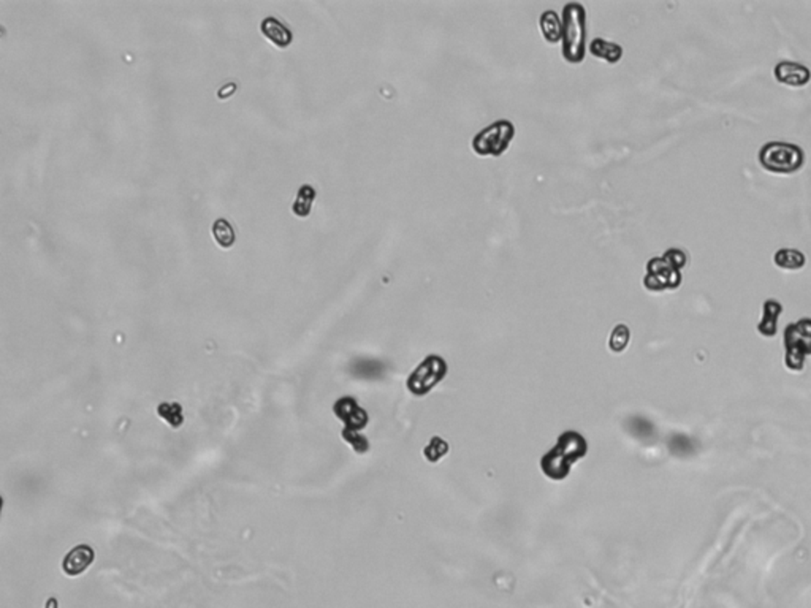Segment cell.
I'll return each instance as SVG.
<instances>
[{"instance_id": "cell-7", "label": "cell", "mask_w": 811, "mask_h": 608, "mask_svg": "<svg viewBox=\"0 0 811 608\" xmlns=\"http://www.w3.org/2000/svg\"><path fill=\"white\" fill-rule=\"evenodd\" d=\"M682 270L675 268L668 260L662 257H654L647 263V275L643 279V285L652 291L675 290L682 285Z\"/></svg>"}, {"instance_id": "cell-14", "label": "cell", "mask_w": 811, "mask_h": 608, "mask_svg": "<svg viewBox=\"0 0 811 608\" xmlns=\"http://www.w3.org/2000/svg\"><path fill=\"white\" fill-rule=\"evenodd\" d=\"M590 53L609 64H617L623 58V48L614 41L604 39H593L590 43Z\"/></svg>"}, {"instance_id": "cell-8", "label": "cell", "mask_w": 811, "mask_h": 608, "mask_svg": "<svg viewBox=\"0 0 811 608\" xmlns=\"http://www.w3.org/2000/svg\"><path fill=\"white\" fill-rule=\"evenodd\" d=\"M773 77L779 84L789 86V88H805L811 81V70L803 64L792 60L778 62L773 68Z\"/></svg>"}, {"instance_id": "cell-11", "label": "cell", "mask_w": 811, "mask_h": 608, "mask_svg": "<svg viewBox=\"0 0 811 608\" xmlns=\"http://www.w3.org/2000/svg\"><path fill=\"white\" fill-rule=\"evenodd\" d=\"M260 30L266 40H270L277 48H287L294 40V34L282 21L277 20L275 16L265 18L260 24Z\"/></svg>"}, {"instance_id": "cell-9", "label": "cell", "mask_w": 811, "mask_h": 608, "mask_svg": "<svg viewBox=\"0 0 811 608\" xmlns=\"http://www.w3.org/2000/svg\"><path fill=\"white\" fill-rule=\"evenodd\" d=\"M334 414L345 423L344 431L360 432V430L368 425V414L352 398L339 399L334 404Z\"/></svg>"}, {"instance_id": "cell-20", "label": "cell", "mask_w": 811, "mask_h": 608, "mask_svg": "<svg viewBox=\"0 0 811 608\" xmlns=\"http://www.w3.org/2000/svg\"><path fill=\"white\" fill-rule=\"evenodd\" d=\"M157 412L173 428H179L183 425V409L179 404H160Z\"/></svg>"}, {"instance_id": "cell-15", "label": "cell", "mask_w": 811, "mask_h": 608, "mask_svg": "<svg viewBox=\"0 0 811 608\" xmlns=\"http://www.w3.org/2000/svg\"><path fill=\"white\" fill-rule=\"evenodd\" d=\"M539 24H541L542 34H543V37H546V40L548 43L561 41V32H562L561 20L553 10L543 11V13L541 15V20H539Z\"/></svg>"}, {"instance_id": "cell-18", "label": "cell", "mask_w": 811, "mask_h": 608, "mask_svg": "<svg viewBox=\"0 0 811 608\" xmlns=\"http://www.w3.org/2000/svg\"><path fill=\"white\" fill-rule=\"evenodd\" d=\"M629 339H631L629 328L626 325H617L614 328V331H612L610 339H609L610 350L615 352V353L623 352L628 347Z\"/></svg>"}, {"instance_id": "cell-24", "label": "cell", "mask_w": 811, "mask_h": 608, "mask_svg": "<svg viewBox=\"0 0 811 608\" xmlns=\"http://www.w3.org/2000/svg\"><path fill=\"white\" fill-rule=\"evenodd\" d=\"M58 607H59V605H58V599H55V597H49V599L46 600V607H45V608H58Z\"/></svg>"}, {"instance_id": "cell-5", "label": "cell", "mask_w": 811, "mask_h": 608, "mask_svg": "<svg viewBox=\"0 0 811 608\" xmlns=\"http://www.w3.org/2000/svg\"><path fill=\"white\" fill-rule=\"evenodd\" d=\"M515 136V126L507 119L490 124L473 138V149L479 156L499 157L507 151Z\"/></svg>"}, {"instance_id": "cell-16", "label": "cell", "mask_w": 811, "mask_h": 608, "mask_svg": "<svg viewBox=\"0 0 811 608\" xmlns=\"http://www.w3.org/2000/svg\"><path fill=\"white\" fill-rule=\"evenodd\" d=\"M314 198H315V189L312 185L305 184L301 185L298 189V194H296L295 201L292 204V213L296 217H308L309 213H311V208H312V203H314Z\"/></svg>"}, {"instance_id": "cell-12", "label": "cell", "mask_w": 811, "mask_h": 608, "mask_svg": "<svg viewBox=\"0 0 811 608\" xmlns=\"http://www.w3.org/2000/svg\"><path fill=\"white\" fill-rule=\"evenodd\" d=\"M783 312L782 303L777 300H767L763 306V317L758 324V333L764 338H773L778 330V320Z\"/></svg>"}, {"instance_id": "cell-21", "label": "cell", "mask_w": 811, "mask_h": 608, "mask_svg": "<svg viewBox=\"0 0 811 608\" xmlns=\"http://www.w3.org/2000/svg\"><path fill=\"white\" fill-rule=\"evenodd\" d=\"M357 371H358V376L360 377L377 378V377L382 376L383 364H381L379 362H373V359H363L360 366L357 368Z\"/></svg>"}, {"instance_id": "cell-1", "label": "cell", "mask_w": 811, "mask_h": 608, "mask_svg": "<svg viewBox=\"0 0 811 608\" xmlns=\"http://www.w3.org/2000/svg\"><path fill=\"white\" fill-rule=\"evenodd\" d=\"M588 453L586 439L577 431H565L556 440L552 450H548L541 460V469L548 479L555 482L565 480L571 474L574 463L580 461Z\"/></svg>"}, {"instance_id": "cell-10", "label": "cell", "mask_w": 811, "mask_h": 608, "mask_svg": "<svg viewBox=\"0 0 811 608\" xmlns=\"http://www.w3.org/2000/svg\"><path fill=\"white\" fill-rule=\"evenodd\" d=\"M94 557L95 553L89 545H78V547L73 548L70 553L64 557L62 570H64V574L69 576L81 575L88 570L91 564L94 562Z\"/></svg>"}, {"instance_id": "cell-4", "label": "cell", "mask_w": 811, "mask_h": 608, "mask_svg": "<svg viewBox=\"0 0 811 608\" xmlns=\"http://www.w3.org/2000/svg\"><path fill=\"white\" fill-rule=\"evenodd\" d=\"M811 355V319L803 317L784 330V364L791 371H802Z\"/></svg>"}, {"instance_id": "cell-23", "label": "cell", "mask_w": 811, "mask_h": 608, "mask_svg": "<svg viewBox=\"0 0 811 608\" xmlns=\"http://www.w3.org/2000/svg\"><path fill=\"white\" fill-rule=\"evenodd\" d=\"M664 257L671 262L675 268L678 270H683L685 265H686V253L680 249H668L666 251Z\"/></svg>"}, {"instance_id": "cell-22", "label": "cell", "mask_w": 811, "mask_h": 608, "mask_svg": "<svg viewBox=\"0 0 811 608\" xmlns=\"http://www.w3.org/2000/svg\"><path fill=\"white\" fill-rule=\"evenodd\" d=\"M343 437L348 440V442L354 447V450L357 453H364L368 451L369 449V444L367 437H363L360 432H354V431H344L343 432Z\"/></svg>"}, {"instance_id": "cell-3", "label": "cell", "mask_w": 811, "mask_h": 608, "mask_svg": "<svg viewBox=\"0 0 811 608\" xmlns=\"http://www.w3.org/2000/svg\"><path fill=\"white\" fill-rule=\"evenodd\" d=\"M758 162L773 175H792L802 170L805 152L800 146L786 141H769L759 149Z\"/></svg>"}, {"instance_id": "cell-19", "label": "cell", "mask_w": 811, "mask_h": 608, "mask_svg": "<svg viewBox=\"0 0 811 608\" xmlns=\"http://www.w3.org/2000/svg\"><path fill=\"white\" fill-rule=\"evenodd\" d=\"M447 451H449V444L445 442L444 439H441V437H433V439L430 440V442H428V445L425 447L423 455H425L426 460L431 461V463H435V461H437V460H441L442 456L447 455Z\"/></svg>"}, {"instance_id": "cell-2", "label": "cell", "mask_w": 811, "mask_h": 608, "mask_svg": "<svg viewBox=\"0 0 811 608\" xmlns=\"http://www.w3.org/2000/svg\"><path fill=\"white\" fill-rule=\"evenodd\" d=\"M561 51L562 58L571 64H580L588 49L586 10L579 2H569L561 15Z\"/></svg>"}, {"instance_id": "cell-17", "label": "cell", "mask_w": 811, "mask_h": 608, "mask_svg": "<svg viewBox=\"0 0 811 608\" xmlns=\"http://www.w3.org/2000/svg\"><path fill=\"white\" fill-rule=\"evenodd\" d=\"M213 237L222 249H228L235 244V230L227 219H218L213 223Z\"/></svg>"}, {"instance_id": "cell-6", "label": "cell", "mask_w": 811, "mask_h": 608, "mask_svg": "<svg viewBox=\"0 0 811 608\" xmlns=\"http://www.w3.org/2000/svg\"><path fill=\"white\" fill-rule=\"evenodd\" d=\"M449 366L441 355H428L407 377V390L416 396L428 395L447 376Z\"/></svg>"}, {"instance_id": "cell-13", "label": "cell", "mask_w": 811, "mask_h": 608, "mask_svg": "<svg viewBox=\"0 0 811 608\" xmlns=\"http://www.w3.org/2000/svg\"><path fill=\"white\" fill-rule=\"evenodd\" d=\"M773 263H775L779 270L786 271H797L802 270L805 263H807V257L802 251L791 249V247H782L775 253H773Z\"/></svg>"}]
</instances>
